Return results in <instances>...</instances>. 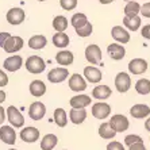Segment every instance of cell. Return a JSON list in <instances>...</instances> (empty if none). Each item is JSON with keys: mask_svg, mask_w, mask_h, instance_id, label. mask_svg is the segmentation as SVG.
Segmentation results:
<instances>
[{"mask_svg": "<svg viewBox=\"0 0 150 150\" xmlns=\"http://www.w3.org/2000/svg\"><path fill=\"white\" fill-rule=\"evenodd\" d=\"M26 69L33 74H39L45 70L46 65H45V61L41 58L39 56H30L27 59H26V64H25Z\"/></svg>", "mask_w": 150, "mask_h": 150, "instance_id": "1", "label": "cell"}, {"mask_svg": "<svg viewBox=\"0 0 150 150\" xmlns=\"http://www.w3.org/2000/svg\"><path fill=\"white\" fill-rule=\"evenodd\" d=\"M7 119L10 120V123L14 127H16V129H19V127H22V126L25 125V118H23V115L21 114V111L16 108V107H14V105H10L7 108Z\"/></svg>", "mask_w": 150, "mask_h": 150, "instance_id": "2", "label": "cell"}, {"mask_svg": "<svg viewBox=\"0 0 150 150\" xmlns=\"http://www.w3.org/2000/svg\"><path fill=\"white\" fill-rule=\"evenodd\" d=\"M108 123L112 129L115 130V133H123V131H126V130L129 129V126H130L129 119L126 118L125 115H119V114L112 116Z\"/></svg>", "mask_w": 150, "mask_h": 150, "instance_id": "3", "label": "cell"}, {"mask_svg": "<svg viewBox=\"0 0 150 150\" xmlns=\"http://www.w3.org/2000/svg\"><path fill=\"white\" fill-rule=\"evenodd\" d=\"M68 76H69V70L67 69V68H54V69H52L47 73V80L50 81V83H62V81H65L68 79Z\"/></svg>", "mask_w": 150, "mask_h": 150, "instance_id": "4", "label": "cell"}, {"mask_svg": "<svg viewBox=\"0 0 150 150\" xmlns=\"http://www.w3.org/2000/svg\"><path fill=\"white\" fill-rule=\"evenodd\" d=\"M115 87L118 89V92H120V93H125V92L129 91L130 87H131V79H130L129 74L125 73V72H120V73L116 74Z\"/></svg>", "mask_w": 150, "mask_h": 150, "instance_id": "5", "label": "cell"}, {"mask_svg": "<svg viewBox=\"0 0 150 150\" xmlns=\"http://www.w3.org/2000/svg\"><path fill=\"white\" fill-rule=\"evenodd\" d=\"M85 58L92 65H98L101 61V50L98 45H89L85 49Z\"/></svg>", "mask_w": 150, "mask_h": 150, "instance_id": "6", "label": "cell"}, {"mask_svg": "<svg viewBox=\"0 0 150 150\" xmlns=\"http://www.w3.org/2000/svg\"><path fill=\"white\" fill-rule=\"evenodd\" d=\"M22 47H23V39L21 37H16V35H14V37L11 35L3 45V49L6 53H16Z\"/></svg>", "mask_w": 150, "mask_h": 150, "instance_id": "7", "label": "cell"}, {"mask_svg": "<svg viewBox=\"0 0 150 150\" xmlns=\"http://www.w3.org/2000/svg\"><path fill=\"white\" fill-rule=\"evenodd\" d=\"M46 114V107L42 101H34L28 108V116L33 120H41Z\"/></svg>", "mask_w": 150, "mask_h": 150, "instance_id": "8", "label": "cell"}, {"mask_svg": "<svg viewBox=\"0 0 150 150\" xmlns=\"http://www.w3.org/2000/svg\"><path fill=\"white\" fill-rule=\"evenodd\" d=\"M111 114V105L107 103H96L92 107V115L96 119H105Z\"/></svg>", "mask_w": 150, "mask_h": 150, "instance_id": "9", "label": "cell"}, {"mask_svg": "<svg viewBox=\"0 0 150 150\" xmlns=\"http://www.w3.org/2000/svg\"><path fill=\"white\" fill-rule=\"evenodd\" d=\"M0 139L7 145H15L16 142V133L11 126H1L0 127Z\"/></svg>", "mask_w": 150, "mask_h": 150, "instance_id": "10", "label": "cell"}, {"mask_svg": "<svg viewBox=\"0 0 150 150\" xmlns=\"http://www.w3.org/2000/svg\"><path fill=\"white\" fill-rule=\"evenodd\" d=\"M22 65H23V58L21 56H18V54L6 58L3 64L4 69L8 70V72H16V70H19L22 68Z\"/></svg>", "mask_w": 150, "mask_h": 150, "instance_id": "11", "label": "cell"}, {"mask_svg": "<svg viewBox=\"0 0 150 150\" xmlns=\"http://www.w3.org/2000/svg\"><path fill=\"white\" fill-rule=\"evenodd\" d=\"M7 22L10 23V25H21L22 22L25 21V11L22 10V8H11L10 11L7 12Z\"/></svg>", "mask_w": 150, "mask_h": 150, "instance_id": "12", "label": "cell"}, {"mask_svg": "<svg viewBox=\"0 0 150 150\" xmlns=\"http://www.w3.org/2000/svg\"><path fill=\"white\" fill-rule=\"evenodd\" d=\"M129 70L133 74H142L147 70V62L143 58H134L129 62Z\"/></svg>", "mask_w": 150, "mask_h": 150, "instance_id": "13", "label": "cell"}, {"mask_svg": "<svg viewBox=\"0 0 150 150\" xmlns=\"http://www.w3.org/2000/svg\"><path fill=\"white\" fill-rule=\"evenodd\" d=\"M111 35L118 43H129L130 42V33L122 26H114L111 30Z\"/></svg>", "mask_w": 150, "mask_h": 150, "instance_id": "14", "label": "cell"}, {"mask_svg": "<svg viewBox=\"0 0 150 150\" xmlns=\"http://www.w3.org/2000/svg\"><path fill=\"white\" fill-rule=\"evenodd\" d=\"M69 88L74 92H83L87 88V83L84 80V77L79 73H74L69 79Z\"/></svg>", "mask_w": 150, "mask_h": 150, "instance_id": "15", "label": "cell"}, {"mask_svg": "<svg viewBox=\"0 0 150 150\" xmlns=\"http://www.w3.org/2000/svg\"><path fill=\"white\" fill-rule=\"evenodd\" d=\"M107 53H108L110 58L115 59V61L123 59L126 56V50L123 47V45H120V43H111V45H108Z\"/></svg>", "mask_w": 150, "mask_h": 150, "instance_id": "16", "label": "cell"}, {"mask_svg": "<svg viewBox=\"0 0 150 150\" xmlns=\"http://www.w3.org/2000/svg\"><path fill=\"white\" fill-rule=\"evenodd\" d=\"M21 138L27 143H33L39 139V130L35 127H25L21 131Z\"/></svg>", "mask_w": 150, "mask_h": 150, "instance_id": "17", "label": "cell"}, {"mask_svg": "<svg viewBox=\"0 0 150 150\" xmlns=\"http://www.w3.org/2000/svg\"><path fill=\"white\" fill-rule=\"evenodd\" d=\"M84 76H85L87 81H89V83H92V84L99 83V81L103 79V74H101V72L98 69V68H95V67H87V68H84Z\"/></svg>", "mask_w": 150, "mask_h": 150, "instance_id": "18", "label": "cell"}, {"mask_svg": "<svg viewBox=\"0 0 150 150\" xmlns=\"http://www.w3.org/2000/svg\"><path fill=\"white\" fill-rule=\"evenodd\" d=\"M130 114L135 119H143L150 115V108H149V105H146V104H135L131 107Z\"/></svg>", "mask_w": 150, "mask_h": 150, "instance_id": "19", "label": "cell"}, {"mask_svg": "<svg viewBox=\"0 0 150 150\" xmlns=\"http://www.w3.org/2000/svg\"><path fill=\"white\" fill-rule=\"evenodd\" d=\"M73 59H74L73 53L69 52V50H61L59 53H57V56H56V61L59 65H62L64 68L72 65V64H73Z\"/></svg>", "mask_w": 150, "mask_h": 150, "instance_id": "20", "label": "cell"}, {"mask_svg": "<svg viewBox=\"0 0 150 150\" xmlns=\"http://www.w3.org/2000/svg\"><path fill=\"white\" fill-rule=\"evenodd\" d=\"M72 108H85L87 105L91 104V98L88 95H77L69 100Z\"/></svg>", "mask_w": 150, "mask_h": 150, "instance_id": "21", "label": "cell"}, {"mask_svg": "<svg viewBox=\"0 0 150 150\" xmlns=\"http://www.w3.org/2000/svg\"><path fill=\"white\" fill-rule=\"evenodd\" d=\"M69 118L72 123L81 125L87 119V111H85V108H72L69 112Z\"/></svg>", "mask_w": 150, "mask_h": 150, "instance_id": "22", "label": "cell"}, {"mask_svg": "<svg viewBox=\"0 0 150 150\" xmlns=\"http://www.w3.org/2000/svg\"><path fill=\"white\" fill-rule=\"evenodd\" d=\"M30 93L35 98H41L46 93V85L41 80H34L30 84Z\"/></svg>", "mask_w": 150, "mask_h": 150, "instance_id": "23", "label": "cell"}, {"mask_svg": "<svg viewBox=\"0 0 150 150\" xmlns=\"http://www.w3.org/2000/svg\"><path fill=\"white\" fill-rule=\"evenodd\" d=\"M47 45V39L45 35H33L31 38L28 39V46L34 50H41Z\"/></svg>", "mask_w": 150, "mask_h": 150, "instance_id": "24", "label": "cell"}, {"mask_svg": "<svg viewBox=\"0 0 150 150\" xmlns=\"http://www.w3.org/2000/svg\"><path fill=\"white\" fill-rule=\"evenodd\" d=\"M92 96L95 99H99V100H105L111 96V89H110L108 85H98V87L93 88Z\"/></svg>", "mask_w": 150, "mask_h": 150, "instance_id": "25", "label": "cell"}, {"mask_svg": "<svg viewBox=\"0 0 150 150\" xmlns=\"http://www.w3.org/2000/svg\"><path fill=\"white\" fill-rule=\"evenodd\" d=\"M58 143V138L54 134H46L41 141V149L42 150H53Z\"/></svg>", "mask_w": 150, "mask_h": 150, "instance_id": "26", "label": "cell"}, {"mask_svg": "<svg viewBox=\"0 0 150 150\" xmlns=\"http://www.w3.org/2000/svg\"><path fill=\"white\" fill-rule=\"evenodd\" d=\"M141 18L138 15H134V16H125L123 18V25L129 28L130 31H137L138 28L141 27Z\"/></svg>", "mask_w": 150, "mask_h": 150, "instance_id": "27", "label": "cell"}, {"mask_svg": "<svg viewBox=\"0 0 150 150\" xmlns=\"http://www.w3.org/2000/svg\"><path fill=\"white\" fill-rule=\"evenodd\" d=\"M99 135L103 139H111V138H114L116 135V133H115V130L110 126V123L105 122V123H101L100 127H99Z\"/></svg>", "mask_w": 150, "mask_h": 150, "instance_id": "28", "label": "cell"}, {"mask_svg": "<svg viewBox=\"0 0 150 150\" xmlns=\"http://www.w3.org/2000/svg\"><path fill=\"white\" fill-rule=\"evenodd\" d=\"M53 43L57 47L64 49V47H67L69 45V37L65 33H56V34L53 35Z\"/></svg>", "mask_w": 150, "mask_h": 150, "instance_id": "29", "label": "cell"}, {"mask_svg": "<svg viewBox=\"0 0 150 150\" xmlns=\"http://www.w3.org/2000/svg\"><path fill=\"white\" fill-rule=\"evenodd\" d=\"M53 28L57 33H64L68 28V19L62 15H58L53 19Z\"/></svg>", "mask_w": 150, "mask_h": 150, "instance_id": "30", "label": "cell"}, {"mask_svg": "<svg viewBox=\"0 0 150 150\" xmlns=\"http://www.w3.org/2000/svg\"><path fill=\"white\" fill-rule=\"evenodd\" d=\"M70 23H72V26H73L74 30H76V28H80V27H83L84 25H87V23H88V18H87V15H85V14L77 12V14H74L73 16H72Z\"/></svg>", "mask_w": 150, "mask_h": 150, "instance_id": "31", "label": "cell"}, {"mask_svg": "<svg viewBox=\"0 0 150 150\" xmlns=\"http://www.w3.org/2000/svg\"><path fill=\"white\" fill-rule=\"evenodd\" d=\"M54 122L58 127H65L68 123V116H67V112L65 110L62 108H57L54 111Z\"/></svg>", "mask_w": 150, "mask_h": 150, "instance_id": "32", "label": "cell"}, {"mask_svg": "<svg viewBox=\"0 0 150 150\" xmlns=\"http://www.w3.org/2000/svg\"><path fill=\"white\" fill-rule=\"evenodd\" d=\"M135 91L139 95H149L150 93V80L141 79L135 83Z\"/></svg>", "mask_w": 150, "mask_h": 150, "instance_id": "33", "label": "cell"}, {"mask_svg": "<svg viewBox=\"0 0 150 150\" xmlns=\"http://www.w3.org/2000/svg\"><path fill=\"white\" fill-rule=\"evenodd\" d=\"M139 3H137V1H127L125 7V15L126 16H134V15H138L139 14Z\"/></svg>", "mask_w": 150, "mask_h": 150, "instance_id": "34", "label": "cell"}, {"mask_svg": "<svg viewBox=\"0 0 150 150\" xmlns=\"http://www.w3.org/2000/svg\"><path fill=\"white\" fill-rule=\"evenodd\" d=\"M92 30H93V27H92V25L88 22L87 25H84L83 27L76 28V34L79 35V37H81V38H85V37H89V35L92 34Z\"/></svg>", "mask_w": 150, "mask_h": 150, "instance_id": "35", "label": "cell"}, {"mask_svg": "<svg viewBox=\"0 0 150 150\" xmlns=\"http://www.w3.org/2000/svg\"><path fill=\"white\" fill-rule=\"evenodd\" d=\"M59 6L65 11H72L77 7V0H59Z\"/></svg>", "mask_w": 150, "mask_h": 150, "instance_id": "36", "label": "cell"}, {"mask_svg": "<svg viewBox=\"0 0 150 150\" xmlns=\"http://www.w3.org/2000/svg\"><path fill=\"white\" fill-rule=\"evenodd\" d=\"M135 142H143V139L141 138L139 135H134V134L127 135L125 138V143L127 145V146H130V145H133V143H135Z\"/></svg>", "mask_w": 150, "mask_h": 150, "instance_id": "37", "label": "cell"}, {"mask_svg": "<svg viewBox=\"0 0 150 150\" xmlns=\"http://www.w3.org/2000/svg\"><path fill=\"white\" fill-rule=\"evenodd\" d=\"M107 150H125V146L118 141H112L107 145Z\"/></svg>", "mask_w": 150, "mask_h": 150, "instance_id": "38", "label": "cell"}, {"mask_svg": "<svg viewBox=\"0 0 150 150\" xmlns=\"http://www.w3.org/2000/svg\"><path fill=\"white\" fill-rule=\"evenodd\" d=\"M139 12L143 15V18H150V1L145 3L143 6H141Z\"/></svg>", "mask_w": 150, "mask_h": 150, "instance_id": "39", "label": "cell"}, {"mask_svg": "<svg viewBox=\"0 0 150 150\" xmlns=\"http://www.w3.org/2000/svg\"><path fill=\"white\" fill-rule=\"evenodd\" d=\"M7 84H8V76H7V73L0 69V87H6Z\"/></svg>", "mask_w": 150, "mask_h": 150, "instance_id": "40", "label": "cell"}, {"mask_svg": "<svg viewBox=\"0 0 150 150\" xmlns=\"http://www.w3.org/2000/svg\"><path fill=\"white\" fill-rule=\"evenodd\" d=\"M129 150H146V147H145L143 142H135L133 145H130Z\"/></svg>", "mask_w": 150, "mask_h": 150, "instance_id": "41", "label": "cell"}, {"mask_svg": "<svg viewBox=\"0 0 150 150\" xmlns=\"http://www.w3.org/2000/svg\"><path fill=\"white\" fill-rule=\"evenodd\" d=\"M141 34L145 39H150V25H146L143 26L142 30H141Z\"/></svg>", "mask_w": 150, "mask_h": 150, "instance_id": "42", "label": "cell"}, {"mask_svg": "<svg viewBox=\"0 0 150 150\" xmlns=\"http://www.w3.org/2000/svg\"><path fill=\"white\" fill-rule=\"evenodd\" d=\"M10 37H11L10 33H6V31L0 33V47H3V45L6 43V41H7Z\"/></svg>", "mask_w": 150, "mask_h": 150, "instance_id": "43", "label": "cell"}, {"mask_svg": "<svg viewBox=\"0 0 150 150\" xmlns=\"http://www.w3.org/2000/svg\"><path fill=\"white\" fill-rule=\"evenodd\" d=\"M4 120H6V111H4V108L0 105V125H3Z\"/></svg>", "mask_w": 150, "mask_h": 150, "instance_id": "44", "label": "cell"}, {"mask_svg": "<svg viewBox=\"0 0 150 150\" xmlns=\"http://www.w3.org/2000/svg\"><path fill=\"white\" fill-rule=\"evenodd\" d=\"M4 100H6V92L0 89V103H3Z\"/></svg>", "mask_w": 150, "mask_h": 150, "instance_id": "45", "label": "cell"}, {"mask_svg": "<svg viewBox=\"0 0 150 150\" xmlns=\"http://www.w3.org/2000/svg\"><path fill=\"white\" fill-rule=\"evenodd\" d=\"M145 129H146L147 131H150V118L146 119V122H145Z\"/></svg>", "mask_w": 150, "mask_h": 150, "instance_id": "46", "label": "cell"}, {"mask_svg": "<svg viewBox=\"0 0 150 150\" xmlns=\"http://www.w3.org/2000/svg\"><path fill=\"white\" fill-rule=\"evenodd\" d=\"M100 1V4H110V3H112L114 0H99Z\"/></svg>", "mask_w": 150, "mask_h": 150, "instance_id": "47", "label": "cell"}, {"mask_svg": "<svg viewBox=\"0 0 150 150\" xmlns=\"http://www.w3.org/2000/svg\"><path fill=\"white\" fill-rule=\"evenodd\" d=\"M125 1H133V0H125Z\"/></svg>", "mask_w": 150, "mask_h": 150, "instance_id": "48", "label": "cell"}, {"mask_svg": "<svg viewBox=\"0 0 150 150\" xmlns=\"http://www.w3.org/2000/svg\"><path fill=\"white\" fill-rule=\"evenodd\" d=\"M38 1H46V0H38Z\"/></svg>", "mask_w": 150, "mask_h": 150, "instance_id": "49", "label": "cell"}, {"mask_svg": "<svg viewBox=\"0 0 150 150\" xmlns=\"http://www.w3.org/2000/svg\"><path fill=\"white\" fill-rule=\"evenodd\" d=\"M8 150H16V149H8Z\"/></svg>", "mask_w": 150, "mask_h": 150, "instance_id": "50", "label": "cell"}]
</instances>
